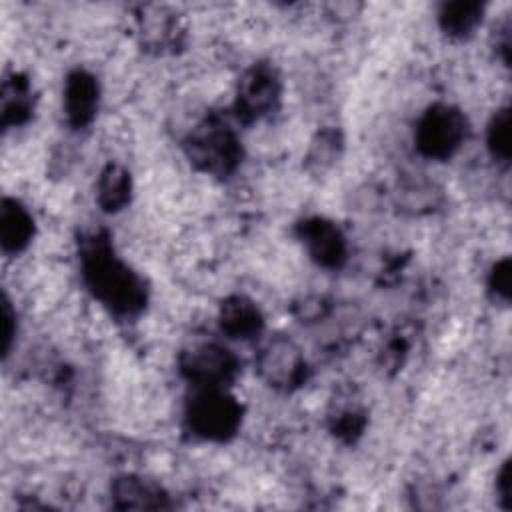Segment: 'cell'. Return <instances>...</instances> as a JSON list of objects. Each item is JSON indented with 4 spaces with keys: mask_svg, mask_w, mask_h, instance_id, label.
I'll return each mask as SVG.
<instances>
[{
    "mask_svg": "<svg viewBox=\"0 0 512 512\" xmlns=\"http://www.w3.org/2000/svg\"><path fill=\"white\" fill-rule=\"evenodd\" d=\"M80 264L86 288L112 314L128 318L144 308V280L114 252L104 234H92L82 242Z\"/></svg>",
    "mask_w": 512,
    "mask_h": 512,
    "instance_id": "cell-1",
    "label": "cell"
},
{
    "mask_svg": "<svg viewBox=\"0 0 512 512\" xmlns=\"http://www.w3.org/2000/svg\"><path fill=\"white\" fill-rule=\"evenodd\" d=\"M184 420L196 438L226 442L242 424V404L228 388H194Z\"/></svg>",
    "mask_w": 512,
    "mask_h": 512,
    "instance_id": "cell-2",
    "label": "cell"
},
{
    "mask_svg": "<svg viewBox=\"0 0 512 512\" xmlns=\"http://www.w3.org/2000/svg\"><path fill=\"white\" fill-rule=\"evenodd\" d=\"M186 154L190 162L212 176L230 174L242 156L236 132L218 118L202 120L186 138Z\"/></svg>",
    "mask_w": 512,
    "mask_h": 512,
    "instance_id": "cell-3",
    "label": "cell"
},
{
    "mask_svg": "<svg viewBox=\"0 0 512 512\" xmlns=\"http://www.w3.org/2000/svg\"><path fill=\"white\" fill-rule=\"evenodd\" d=\"M468 120L460 108L438 102L426 108L416 124V148L428 160H448L464 144Z\"/></svg>",
    "mask_w": 512,
    "mask_h": 512,
    "instance_id": "cell-4",
    "label": "cell"
},
{
    "mask_svg": "<svg viewBox=\"0 0 512 512\" xmlns=\"http://www.w3.org/2000/svg\"><path fill=\"white\" fill-rule=\"evenodd\" d=\"M180 374L194 388H228L240 370L238 356L218 344L202 342L186 348L178 360Z\"/></svg>",
    "mask_w": 512,
    "mask_h": 512,
    "instance_id": "cell-5",
    "label": "cell"
},
{
    "mask_svg": "<svg viewBox=\"0 0 512 512\" xmlns=\"http://www.w3.org/2000/svg\"><path fill=\"white\" fill-rule=\"evenodd\" d=\"M282 84L270 64L250 66L236 86L234 110L238 120L256 122L272 114L280 102Z\"/></svg>",
    "mask_w": 512,
    "mask_h": 512,
    "instance_id": "cell-6",
    "label": "cell"
},
{
    "mask_svg": "<svg viewBox=\"0 0 512 512\" xmlns=\"http://www.w3.org/2000/svg\"><path fill=\"white\" fill-rule=\"evenodd\" d=\"M256 370L268 386L276 390H292L306 380V358L294 340L276 336L258 352Z\"/></svg>",
    "mask_w": 512,
    "mask_h": 512,
    "instance_id": "cell-7",
    "label": "cell"
},
{
    "mask_svg": "<svg viewBox=\"0 0 512 512\" xmlns=\"http://www.w3.org/2000/svg\"><path fill=\"white\" fill-rule=\"evenodd\" d=\"M298 238L308 256L322 268H340L348 256L344 232L322 216L306 218L298 224Z\"/></svg>",
    "mask_w": 512,
    "mask_h": 512,
    "instance_id": "cell-8",
    "label": "cell"
},
{
    "mask_svg": "<svg viewBox=\"0 0 512 512\" xmlns=\"http://www.w3.org/2000/svg\"><path fill=\"white\" fill-rule=\"evenodd\" d=\"M100 86L94 74L78 68L66 76L62 90V110L72 128H86L98 112Z\"/></svg>",
    "mask_w": 512,
    "mask_h": 512,
    "instance_id": "cell-9",
    "label": "cell"
},
{
    "mask_svg": "<svg viewBox=\"0 0 512 512\" xmlns=\"http://www.w3.org/2000/svg\"><path fill=\"white\" fill-rule=\"evenodd\" d=\"M112 506L120 510H164L170 508L168 494L154 480L124 474L110 486Z\"/></svg>",
    "mask_w": 512,
    "mask_h": 512,
    "instance_id": "cell-10",
    "label": "cell"
},
{
    "mask_svg": "<svg viewBox=\"0 0 512 512\" xmlns=\"http://www.w3.org/2000/svg\"><path fill=\"white\" fill-rule=\"evenodd\" d=\"M34 238V218L16 198H4L0 206V246L6 256H16Z\"/></svg>",
    "mask_w": 512,
    "mask_h": 512,
    "instance_id": "cell-11",
    "label": "cell"
},
{
    "mask_svg": "<svg viewBox=\"0 0 512 512\" xmlns=\"http://www.w3.org/2000/svg\"><path fill=\"white\" fill-rule=\"evenodd\" d=\"M220 330L232 340H252L262 332L264 318L260 308L246 296H230L218 310Z\"/></svg>",
    "mask_w": 512,
    "mask_h": 512,
    "instance_id": "cell-12",
    "label": "cell"
},
{
    "mask_svg": "<svg viewBox=\"0 0 512 512\" xmlns=\"http://www.w3.org/2000/svg\"><path fill=\"white\" fill-rule=\"evenodd\" d=\"M132 178L120 164H108L96 182V204L102 212L116 214L130 204Z\"/></svg>",
    "mask_w": 512,
    "mask_h": 512,
    "instance_id": "cell-13",
    "label": "cell"
},
{
    "mask_svg": "<svg viewBox=\"0 0 512 512\" xmlns=\"http://www.w3.org/2000/svg\"><path fill=\"white\" fill-rule=\"evenodd\" d=\"M482 16H484V4L474 0H454V2H446L440 8L438 22L448 36L466 38L480 26Z\"/></svg>",
    "mask_w": 512,
    "mask_h": 512,
    "instance_id": "cell-14",
    "label": "cell"
},
{
    "mask_svg": "<svg viewBox=\"0 0 512 512\" xmlns=\"http://www.w3.org/2000/svg\"><path fill=\"white\" fill-rule=\"evenodd\" d=\"M2 124L4 126H16L28 120L34 100H32V88L28 80L20 74L6 76L2 82Z\"/></svg>",
    "mask_w": 512,
    "mask_h": 512,
    "instance_id": "cell-15",
    "label": "cell"
},
{
    "mask_svg": "<svg viewBox=\"0 0 512 512\" xmlns=\"http://www.w3.org/2000/svg\"><path fill=\"white\" fill-rule=\"evenodd\" d=\"M486 148L490 156L500 162H510V110L500 108L494 112V116L488 122L486 128Z\"/></svg>",
    "mask_w": 512,
    "mask_h": 512,
    "instance_id": "cell-16",
    "label": "cell"
},
{
    "mask_svg": "<svg viewBox=\"0 0 512 512\" xmlns=\"http://www.w3.org/2000/svg\"><path fill=\"white\" fill-rule=\"evenodd\" d=\"M342 148V138L336 130H322L316 134V138L310 144L308 150V162L316 170H326L334 164Z\"/></svg>",
    "mask_w": 512,
    "mask_h": 512,
    "instance_id": "cell-17",
    "label": "cell"
},
{
    "mask_svg": "<svg viewBox=\"0 0 512 512\" xmlns=\"http://www.w3.org/2000/svg\"><path fill=\"white\" fill-rule=\"evenodd\" d=\"M140 30H142V34L146 36V40L150 44L164 46V44H168L174 38V34H172V30H174V16L166 14L162 10H156L154 14L142 18Z\"/></svg>",
    "mask_w": 512,
    "mask_h": 512,
    "instance_id": "cell-18",
    "label": "cell"
},
{
    "mask_svg": "<svg viewBox=\"0 0 512 512\" xmlns=\"http://www.w3.org/2000/svg\"><path fill=\"white\" fill-rule=\"evenodd\" d=\"M510 278H512V264L510 258L498 260L488 276V290L494 294V298L508 302L510 298Z\"/></svg>",
    "mask_w": 512,
    "mask_h": 512,
    "instance_id": "cell-19",
    "label": "cell"
},
{
    "mask_svg": "<svg viewBox=\"0 0 512 512\" xmlns=\"http://www.w3.org/2000/svg\"><path fill=\"white\" fill-rule=\"evenodd\" d=\"M496 492H498V500L502 504V508L510 510L512 508V466L510 460H506L498 474H496Z\"/></svg>",
    "mask_w": 512,
    "mask_h": 512,
    "instance_id": "cell-20",
    "label": "cell"
},
{
    "mask_svg": "<svg viewBox=\"0 0 512 512\" xmlns=\"http://www.w3.org/2000/svg\"><path fill=\"white\" fill-rule=\"evenodd\" d=\"M2 318H4V354H8V350L12 346V340L16 336V314L12 312L8 298H4Z\"/></svg>",
    "mask_w": 512,
    "mask_h": 512,
    "instance_id": "cell-21",
    "label": "cell"
}]
</instances>
